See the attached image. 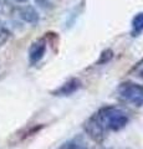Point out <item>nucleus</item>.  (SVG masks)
<instances>
[{
    "label": "nucleus",
    "mask_w": 143,
    "mask_h": 149,
    "mask_svg": "<svg viewBox=\"0 0 143 149\" xmlns=\"http://www.w3.org/2000/svg\"><path fill=\"white\" fill-rule=\"evenodd\" d=\"M119 95L123 100L131 104L141 107L143 106V87L136 83H123L119 87Z\"/></svg>",
    "instance_id": "f03ea898"
},
{
    "label": "nucleus",
    "mask_w": 143,
    "mask_h": 149,
    "mask_svg": "<svg viewBox=\"0 0 143 149\" xmlns=\"http://www.w3.org/2000/svg\"><path fill=\"white\" fill-rule=\"evenodd\" d=\"M9 37H10V32H9V30L5 29V27H3V26H0V47L6 44Z\"/></svg>",
    "instance_id": "0eeeda50"
},
{
    "label": "nucleus",
    "mask_w": 143,
    "mask_h": 149,
    "mask_svg": "<svg viewBox=\"0 0 143 149\" xmlns=\"http://www.w3.org/2000/svg\"><path fill=\"white\" fill-rule=\"evenodd\" d=\"M15 1H16V3H26L27 0H15Z\"/></svg>",
    "instance_id": "1a4fd4ad"
},
{
    "label": "nucleus",
    "mask_w": 143,
    "mask_h": 149,
    "mask_svg": "<svg viewBox=\"0 0 143 149\" xmlns=\"http://www.w3.org/2000/svg\"><path fill=\"white\" fill-rule=\"evenodd\" d=\"M46 51V42L44 40H38L29 49V61L31 65L38 63L44 57Z\"/></svg>",
    "instance_id": "7ed1b4c3"
},
{
    "label": "nucleus",
    "mask_w": 143,
    "mask_h": 149,
    "mask_svg": "<svg viewBox=\"0 0 143 149\" xmlns=\"http://www.w3.org/2000/svg\"><path fill=\"white\" fill-rule=\"evenodd\" d=\"M20 17L29 24H36L39 21V14L33 6H24L20 10Z\"/></svg>",
    "instance_id": "20e7f679"
},
{
    "label": "nucleus",
    "mask_w": 143,
    "mask_h": 149,
    "mask_svg": "<svg viewBox=\"0 0 143 149\" xmlns=\"http://www.w3.org/2000/svg\"><path fill=\"white\" fill-rule=\"evenodd\" d=\"M80 86H81V82L78 80H76V78H73V80L66 82L65 85L57 91V93L59 95H62V96H68L75 91H77L78 88H80Z\"/></svg>",
    "instance_id": "39448f33"
},
{
    "label": "nucleus",
    "mask_w": 143,
    "mask_h": 149,
    "mask_svg": "<svg viewBox=\"0 0 143 149\" xmlns=\"http://www.w3.org/2000/svg\"><path fill=\"white\" fill-rule=\"evenodd\" d=\"M132 29H133V34H140L143 30V13H140L133 17L132 20Z\"/></svg>",
    "instance_id": "423d86ee"
},
{
    "label": "nucleus",
    "mask_w": 143,
    "mask_h": 149,
    "mask_svg": "<svg viewBox=\"0 0 143 149\" xmlns=\"http://www.w3.org/2000/svg\"><path fill=\"white\" fill-rule=\"evenodd\" d=\"M95 122L102 129L107 128L111 130H119L128 123V117L126 112H123L122 109L114 108V107H106L98 112Z\"/></svg>",
    "instance_id": "f257e3e1"
},
{
    "label": "nucleus",
    "mask_w": 143,
    "mask_h": 149,
    "mask_svg": "<svg viewBox=\"0 0 143 149\" xmlns=\"http://www.w3.org/2000/svg\"><path fill=\"white\" fill-rule=\"evenodd\" d=\"M35 3L41 8H50V1L49 0H35Z\"/></svg>",
    "instance_id": "6e6552de"
}]
</instances>
